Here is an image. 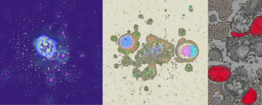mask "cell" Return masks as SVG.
I'll use <instances>...</instances> for the list:
<instances>
[{"label":"cell","instance_id":"obj_1","mask_svg":"<svg viewBox=\"0 0 262 105\" xmlns=\"http://www.w3.org/2000/svg\"><path fill=\"white\" fill-rule=\"evenodd\" d=\"M223 96L228 101L232 102L242 99L250 89L248 77L242 74H235L223 85Z\"/></svg>","mask_w":262,"mask_h":105},{"label":"cell","instance_id":"obj_2","mask_svg":"<svg viewBox=\"0 0 262 105\" xmlns=\"http://www.w3.org/2000/svg\"><path fill=\"white\" fill-rule=\"evenodd\" d=\"M226 47L229 58L237 62L244 60L251 51L249 39L244 37L229 38L226 41Z\"/></svg>","mask_w":262,"mask_h":105},{"label":"cell","instance_id":"obj_3","mask_svg":"<svg viewBox=\"0 0 262 105\" xmlns=\"http://www.w3.org/2000/svg\"><path fill=\"white\" fill-rule=\"evenodd\" d=\"M176 59L179 63L190 62L195 60L199 54V49L192 40H186L181 44H178L176 49Z\"/></svg>","mask_w":262,"mask_h":105},{"label":"cell","instance_id":"obj_4","mask_svg":"<svg viewBox=\"0 0 262 105\" xmlns=\"http://www.w3.org/2000/svg\"><path fill=\"white\" fill-rule=\"evenodd\" d=\"M231 75L229 68L224 65H215L209 67L208 78L212 81L218 83L225 82Z\"/></svg>","mask_w":262,"mask_h":105},{"label":"cell","instance_id":"obj_5","mask_svg":"<svg viewBox=\"0 0 262 105\" xmlns=\"http://www.w3.org/2000/svg\"><path fill=\"white\" fill-rule=\"evenodd\" d=\"M36 48L41 54L47 57H51L55 52L54 43L52 39L47 36H41L35 42Z\"/></svg>","mask_w":262,"mask_h":105},{"label":"cell","instance_id":"obj_6","mask_svg":"<svg viewBox=\"0 0 262 105\" xmlns=\"http://www.w3.org/2000/svg\"><path fill=\"white\" fill-rule=\"evenodd\" d=\"M217 3L211 4V6H213V9L218 11L219 12V16L221 19H226L228 16L231 14V1H219L218 3V1H215Z\"/></svg>","mask_w":262,"mask_h":105},{"label":"cell","instance_id":"obj_7","mask_svg":"<svg viewBox=\"0 0 262 105\" xmlns=\"http://www.w3.org/2000/svg\"><path fill=\"white\" fill-rule=\"evenodd\" d=\"M262 7V1H248L245 3L243 9L247 16H254Z\"/></svg>","mask_w":262,"mask_h":105},{"label":"cell","instance_id":"obj_8","mask_svg":"<svg viewBox=\"0 0 262 105\" xmlns=\"http://www.w3.org/2000/svg\"><path fill=\"white\" fill-rule=\"evenodd\" d=\"M231 25L228 22H225L222 23H219L215 26V27L212 28V29L214 30V32H218L217 35H216L215 38L222 39L224 41V39L227 37L228 35V32L230 30Z\"/></svg>","mask_w":262,"mask_h":105},{"label":"cell","instance_id":"obj_9","mask_svg":"<svg viewBox=\"0 0 262 105\" xmlns=\"http://www.w3.org/2000/svg\"><path fill=\"white\" fill-rule=\"evenodd\" d=\"M135 42L136 41L133 38L132 34L127 33L122 35L120 37L118 40V45L120 47L129 50L131 53H134L135 51H134L133 48Z\"/></svg>","mask_w":262,"mask_h":105},{"label":"cell","instance_id":"obj_10","mask_svg":"<svg viewBox=\"0 0 262 105\" xmlns=\"http://www.w3.org/2000/svg\"><path fill=\"white\" fill-rule=\"evenodd\" d=\"M251 51L256 56L262 57V36L249 38Z\"/></svg>","mask_w":262,"mask_h":105},{"label":"cell","instance_id":"obj_11","mask_svg":"<svg viewBox=\"0 0 262 105\" xmlns=\"http://www.w3.org/2000/svg\"><path fill=\"white\" fill-rule=\"evenodd\" d=\"M249 32L253 36H258L262 34V16L254 18L250 27Z\"/></svg>","mask_w":262,"mask_h":105},{"label":"cell","instance_id":"obj_12","mask_svg":"<svg viewBox=\"0 0 262 105\" xmlns=\"http://www.w3.org/2000/svg\"><path fill=\"white\" fill-rule=\"evenodd\" d=\"M257 93L253 88H250L248 92L242 98L241 101L245 105H251L256 101Z\"/></svg>","mask_w":262,"mask_h":105},{"label":"cell","instance_id":"obj_13","mask_svg":"<svg viewBox=\"0 0 262 105\" xmlns=\"http://www.w3.org/2000/svg\"><path fill=\"white\" fill-rule=\"evenodd\" d=\"M209 58L213 60H219L222 57V52L218 49H212L209 52Z\"/></svg>","mask_w":262,"mask_h":105},{"label":"cell","instance_id":"obj_14","mask_svg":"<svg viewBox=\"0 0 262 105\" xmlns=\"http://www.w3.org/2000/svg\"><path fill=\"white\" fill-rule=\"evenodd\" d=\"M148 74L151 79H153L157 74V70L155 64H150L147 66Z\"/></svg>","mask_w":262,"mask_h":105},{"label":"cell","instance_id":"obj_15","mask_svg":"<svg viewBox=\"0 0 262 105\" xmlns=\"http://www.w3.org/2000/svg\"><path fill=\"white\" fill-rule=\"evenodd\" d=\"M46 82L48 85L50 86L54 85L57 82L56 77L53 74H49L46 77Z\"/></svg>","mask_w":262,"mask_h":105},{"label":"cell","instance_id":"obj_16","mask_svg":"<svg viewBox=\"0 0 262 105\" xmlns=\"http://www.w3.org/2000/svg\"><path fill=\"white\" fill-rule=\"evenodd\" d=\"M57 58L59 61H64L66 60L68 58V55L66 50H61L59 51L57 53Z\"/></svg>","mask_w":262,"mask_h":105},{"label":"cell","instance_id":"obj_17","mask_svg":"<svg viewBox=\"0 0 262 105\" xmlns=\"http://www.w3.org/2000/svg\"><path fill=\"white\" fill-rule=\"evenodd\" d=\"M133 61L128 56H125L121 60V64L123 66H128L132 65Z\"/></svg>","mask_w":262,"mask_h":105},{"label":"cell","instance_id":"obj_18","mask_svg":"<svg viewBox=\"0 0 262 105\" xmlns=\"http://www.w3.org/2000/svg\"><path fill=\"white\" fill-rule=\"evenodd\" d=\"M158 40V38L156 36H149L148 37H147V41L148 43V45L152 47L153 45V44L156 41H157Z\"/></svg>","mask_w":262,"mask_h":105},{"label":"cell","instance_id":"obj_19","mask_svg":"<svg viewBox=\"0 0 262 105\" xmlns=\"http://www.w3.org/2000/svg\"><path fill=\"white\" fill-rule=\"evenodd\" d=\"M133 76L136 79H139L141 77V72L137 67L133 69Z\"/></svg>","mask_w":262,"mask_h":105},{"label":"cell","instance_id":"obj_20","mask_svg":"<svg viewBox=\"0 0 262 105\" xmlns=\"http://www.w3.org/2000/svg\"><path fill=\"white\" fill-rule=\"evenodd\" d=\"M132 36L135 41H137L139 40V38L141 36V34L138 32H134L132 34Z\"/></svg>","mask_w":262,"mask_h":105},{"label":"cell","instance_id":"obj_21","mask_svg":"<svg viewBox=\"0 0 262 105\" xmlns=\"http://www.w3.org/2000/svg\"><path fill=\"white\" fill-rule=\"evenodd\" d=\"M118 51L120 52L123 53V54L125 55H128L130 53V52L129 50L124 49L123 48H121V47H120L118 49Z\"/></svg>","mask_w":262,"mask_h":105},{"label":"cell","instance_id":"obj_22","mask_svg":"<svg viewBox=\"0 0 262 105\" xmlns=\"http://www.w3.org/2000/svg\"><path fill=\"white\" fill-rule=\"evenodd\" d=\"M178 34L180 36H184L186 34V31L183 28H179Z\"/></svg>","mask_w":262,"mask_h":105},{"label":"cell","instance_id":"obj_23","mask_svg":"<svg viewBox=\"0 0 262 105\" xmlns=\"http://www.w3.org/2000/svg\"><path fill=\"white\" fill-rule=\"evenodd\" d=\"M185 70L188 72H190L193 71V67L190 64H188L186 65L185 67Z\"/></svg>","mask_w":262,"mask_h":105},{"label":"cell","instance_id":"obj_24","mask_svg":"<svg viewBox=\"0 0 262 105\" xmlns=\"http://www.w3.org/2000/svg\"><path fill=\"white\" fill-rule=\"evenodd\" d=\"M139 46H140V43H139V41H136L135 44H134V48H133L134 51H136V50H137V49L139 48Z\"/></svg>","mask_w":262,"mask_h":105},{"label":"cell","instance_id":"obj_25","mask_svg":"<svg viewBox=\"0 0 262 105\" xmlns=\"http://www.w3.org/2000/svg\"><path fill=\"white\" fill-rule=\"evenodd\" d=\"M141 65H142V63H141L140 59L136 60V67H137L138 68H140V67H141Z\"/></svg>","mask_w":262,"mask_h":105},{"label":"cell","instance_id":"obj_26","mask_svg":"<svg viewBox=\"0 0 262 105\" xmlns=\"http://www.w3.org/2000/svg\"><path fill=\"white\" fill-rule=\"evenodd\" d=\"M111 40L113 42H117L118 41V38L117 36L113 35L111 37Z\"/></svg>","mask_w":262,"mask_h":105},{"label":"cell","instance_id":"obj_27","mask_svg":"<svg viewBox=\"0 0 262 105\" xmlns=\"http://www.w3.org/2000/svg\"><path fill=\"white\" fill-rule=\"evenodd\" d=\"M153 23V20L150 18L147 20V24L148 25H152Z\"/></svg>","mask_w":262,"mask_h":105},{"label":"cell","instance_id":"obj_28","mask_svg":"<svg viewBox=\"0 0 262 105\" xmlns=\"http://www.w3.org/2000/svg\"><path fill=\"white\" fill-rule=\"evenodd\" d=\"M138 28H139V26L138 25H137V24H135V25L134 26V29L135 30V32H138Z\"/></svg>","mask_w":262,"mask_h":105},{"label":"cell","instance_id":"obj_29","mask_svg":"<svg viewBox=\"0 0 262 105\" xmlns=\"http://www.w3.org/2000/svg\"><path fill=\"white\" fill-rule=\"evenodd\" d=\"M260 84L261 90L262 92V74L260 76Z\"/></svg>","mask_w":262,"mask_h":105},{"label":"cell","instance_id":"obj_30","mask_svg":"<svg viewBox=\"0 0 262 105\" xmlns=\"http://www.w3.org/2000/svg\"><path fill=\"white\" fill-rule=\"evenodd\" d=\"M114 68H116V69H117V68H118L119 67H120V65L119 64H117V63H116V64H114Z\"/></svg>","mask_w":262,"mask_h":105},{"label":"cell","instance_id":"obj_31","mask_svg":"<svg viewBox=\"0 0 262 105\" xmlns=\"http://www.w3.org/2000/svg\"><path fill=\"white\" fill-rule=\"evenodd\" d=\"M138 18H140V19H143L144 18V16H143V15L142 14H139V16H138Z\"/></svg>","mask_w":262,"mask_h":105},{"label":"cell","instance_id":"obj_32","mask_svg":"<svg viewBox=\"0 0 262 105\" xmlns=\"http://www.w3.org/2000/svg\"><path fill=\"white\" fill-rule=\"evenodd\" d=\"M145 92H147L149 90V88L147 87V86H145Z\"/></svg>","mask_w":262,"mask_h":105},{"label":"cell","instance_id":"obj_33","mask_svg":"<svg viewBox=\"0 0 262 105\" xmlns=\"http://www.w3.org/2000/svg\"><path fill=\"white\" fill-rule=\"evenodd\" d=\"M132 65H133L134 66H136V61H133Z\"/></svg>","mask_w":262,"mask_h":105},{"label":"cell","instance_id":"obj_34","mask_svg":"<svg viewBox=\"0 0 262 105\" xmlns=\"http://www.w3.org/2000/svg\"><path fill=\"white\" fill-rule=\"evenodd\" d=\"M114 57L115 58H117V56L116 55H114Z\"/></svg>","mask_w":262,"mask_h":105}]
</instances>
